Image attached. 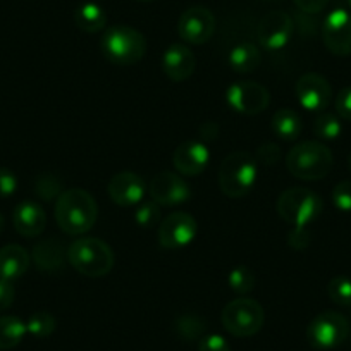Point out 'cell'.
Wrapping results in <instances>:
<instances>
[{"label":"cell","instance_id":"cell-1","mask_svg":"<svg viewBox=\"0 0 351 351\" xmlns=\"http://www.w3.org/2000/svg\"><path fill=\"white\" fill-rule=\"evenodd\" d=\"M99 208L86 190L71 188L62 191L56 202V221L66 234L80 236L95 226Z\"/></svg>","mask_w":351,"mask_h":351},{"label":"cell","instance_id":"cell-2","mask_svg":"<svg viewBox=\"0 0 351 351\" xmlns=\"http://www.w3.org/2000/svg\"><path fill=\"white\" fill-rule=\"evenodd\" d=\"M67 262L86 278H104L114 267L112 248L99 238H80L67 248Z\"/></svg>","mask_w":351,"mask_h":351},{"label":"cell","instance_id":"cell-3","mask_svg":"<svg viewBox=\"0 0 351 351\" xmlns=\"http://www.w3.org/2000/svg\"><path fill=\"white\" fill-rule=\"evenodd\" d=\"M334 164L332 152L320 141H302L288 152L286 167L295 178L303 181H319L326 178Z\"/></svg>","mask_w":351,"mask_h":351},{"label":"cell","instance_id":"cell-4","mask_svg":"<svg viewBox=\"0 0 351 351\" xmlns=\"http://www.w3.org/2000/svg\"><path fill=\"white\" fill-rule=\"evenodd\" d=\"M258 178V162L248 152H232L219 167V186L229 198H243L253 190Z\"/></svg>","mask_w":351,"mask_h":351},{"label":"cell","instance_id":"cell-5","mask_svg":"<svg viewBox=\"0 0 351 351\" xmlns=\"http://www.w3.org/2000/svg\"><path fill=\"white\" fill-rule=\"evenodd\" d=\"M106 59L116 66H133L147 52V38L131 26H110L100 40Z\"/></svg>","mask_w":351,"mask_h":351},{"label":"cell","instance_id":"cell-6","mask_svg":"<svg viewBox=\"0 0 351 351\" xmlns=\"http://www.w3.org/2000/svg\"><path fill=\"white\" fill-rule=\"evenodd\" d=\"M324 202L308 188H289L278 200V212L288 224L310 226L320 217Z\"/></svg>","mask_w":351,"mask_h":351},{"label":"cell","instance_id":"cell-7","mask_svg":"<svg viewBox=\"0 0 351 351\" xmlns=\"http://www.w3.org/2000/svg\"><path fill=\"white\" fill-rule=\"evenodd\" d=\"M222 324L226 330L236 337L255 336L265 322L262 305L252 298H238L229 302L222 310Z\"/></svg>","mask_w":351,"mask_h":351},{"label":"cell","instance_id":"cell-8","mask_svg":"<svg viewBox=\"0 0 351 351\" xmlns=\"http://www.w3.org/2000/svg\"><path fill=\"white\" fill-rule=\"evenodd\" d=\"M350 334V322L344 315L327 310L319 313L306 329V339L317 350H334L346 341Z\"/></svg>","mask_w":351,"mask_h":351},{"label":"cell","instance_id":"cell-9","mask_svg":"<svg viewBox=\"0 0 351 351\" xmlns=\"http://www.w3.org/2000/svg\"><path fill=\"white\" fill-rule=\"evenodd\" d=\"M226 102L232 110L245 116H256L271 104V93L255 81H238L226 90Z\"/></svg>","mask_w":351,"mask_h":351},{"label":"cell","instance_id":"cell-10","mask_svg":"<svg viewBox=\"0 0 351 351\" xmlns=\"http://www.w3.org/2000/svg\"><path fill=\"white\" fill-rule=\"evenodd\" d=\"M198 224L195 217L186 212H174L160 222L158 245L165 250L184 248L195 239Z\"/></svg>","mask_w":351,"mask_h":351},{"label":"cell","instance_id":"cell-11","mask_svg":"<svg viewBox=\"0 0 351 351\" xmlns=\"http://www.w3.org/2000/svg\"><path fill=\"white\" fill-rule=\"evenodd\" d=\"M148 193L152 200L160 207H174L186 204L191 198V188L188 186L183 176L176 172H160L154 176L148 184Z\"/></svg>","mask_w":351,"mask_h":351},{"label":"cell","instance_id":"cell-12","mask_svg":"<svg viewBox=\"0 0 351 351\" xmlns=\"http://www.w3.org/2000/svg\"><path fill=\"white\" fill-rule=\"evenodd\" d=\"M215 32V18L210 9L195 5L181 14L178 23V33L181 38L191 45H204L212 38Z\"/></svg>","mask_w":351,"mask_h":351},{"label":"cell","instance_id":"cell-13","mask_svg":"<svg viewBox=\"0 0 351 351\" xmlns=\"http://www.w3.org/2000/svg\"><path fill=\"white\" fill-rule=\"evenodd\" d=\"M324 45L334 56H351V12L334 9L322 25Z\"/></svg>","mask_w":351,"mask_h":351},{"label":"cell","instance_id":"cell-14","mask_svg":"<svg viewBox=\"0 0 351 351\" xmlns=\"http://www.w3.org/2000/svg\"><path fill=\"white\" fill-rule=\"evenodd\" d=\"M293 32L295 25L291 16L282 11H272L260 21L258 42L265 50L278 52L291 42Z\"/></svg>","mask_w":351,"mask_h":351},{"label":"cell","instance_id":"cell-15","mask_svg":"<svg viewBox=\"0 0 351 351\" xmlns=\"http://www.w3.org/2000/svg\"><path fill=\"white\" fill-rule=\"evenodd\" d=\"M296 99L306 110L319 112L329 106L332 99V88L322 74L306 73L296 81Z\"/></svg>","mask_w":351,"mask_h":351},{"label":"cell","instance_id":"cell-16","mask_svg":"<svg viewBox=\"0 0 351 351\" xmlns=\"http://www.w3.org/2000/svg\"><path fill=\"white\" fill-rule=\"evenodd\" d=\"M109 191L110 200L116 205L121 207H134V205H140L145 200V195H147V183L136 172H117L116 176H112L109 181Z\"/></svg>","mask_w":351,"mask_h":351},{"label":"cell","instance_id":"cell-17","mask_svg":"<svg viewBox=\"0 0 351 351\" xmlns=\"http://www.w3.org/2000/svg\"><path fill=\"white\" fill-rule=\"evenodd\" d=\"M210 162V150L207 145L197 140H188L178 145L172 155V164L181 176H198Z\"/></svg>","mask_w":351,"mask_h":351},{"label":"cell","instance_id":"cell-18","mask_svg":"<svg viewBox=\"0 0 351 351\" xmlns=\"http://www.w3.org/2000/svg\"><path fill=\"white\" fill-rule=\"evenodd\" d=\"M162 71L169 80L180 83V81L188 80L195 73L197 67V59L193 52L183 43H174L169 47L162 56Z\"/></svg>","mask_w":351,"mask_h":351},{"label":"cell","instance_id":"cell-19","mask_svg":"<svg viewBox=\"0 0 351 351\" xmlns=\"http://www.w3.org/2000/svg\"><path fill=\"white\" fill-rule=\"evenodd\" d=\"M12 224L21 236L35 238L45 231L47 214L42 205L35 204V202H21L12 212Z\"/></svg>","mask_w":351,"mask_h":351},{"label":"cell","instance_id":"cell-20","mask_svg":"<svg viewBox=\"0 0 351 351\" xmlns=\"http://www.w3.org/2000/svg\"><path fill=\"white\" fill-rule=\"evenodd\" d=\"M32 258L42 272L56 274V272L62 271L64 265H66L67 250L64 248L59 239H43L38 245H35Z\"/></svg>","mask_w":351,"mask_h":351},{"label":"cell","instance_id":"cell-21","mask_svg":"<svg viewBox=\"0 0 351 351\" xmlns=\"http://www.w3.org/2000/svg\"><path fill=\"white\" fill-rule=\"evenodd\" d=\"M29 267V253L19 245L0 248V278L16 281L26 274Z\"/></svg>","mask_w":351,"mask_h":351},{"label":"cell","instance_id":"cell-22","mask_svg":"<svg viewBox=\"0 0 351 351\" xmlns=\"http://www.w3.org/2000/svg\"><path fill=\"white\" fill-rule=\"evenodd\" d=\"M74 23L84 33H99L107 26V14L99 4L84 2L74 11Z\"/></svg>","mask_w":351,"mask_h":351},{"label":"cell","instance_id":"cell-23","mask_svg":"<svg viewBox=\"0 0 351 351\" xmlns=\"http://www.w3.org/2000/svg\"><path fill=\"white\" fill-rule=\"evenodd\" d=\"M260 60H262V56L258 52V47L250 42L238 43L229 52V66L238 74L253 73L260 66Z\"/></svg>","mask_w":351,"mask_h":351},{"label":"cell","instance_id":"cell-24","mask_svg":"<svg viewBox=\"0 0 351 351\" xmlns=\"http://www.w3.org/2000/svg\"><path fill=\"white\" fill-rule=\"evenodd\" d=\"M271 128L281 140L295 141L302 133V117L293 109H279L272 116Z\"/></svg>","mask_w":351,"mask_h":351},{"label":"cell","instance_id":"cell-25","mask_svg":"<svg viewBox=\"0 0 351 351\" xmlns=\"http://www.w3.org/2000/svg\"><path fill=\"white\" fill-rule=\"evenodd\" d=\"M26 324L19 317L2 315L0 317V350H12L25 339Z\"/></svg>","mask_w":351,"mask_h":351},{"label":"cell","instance_id":"cell-26","mask_svg":"<svg viewBox=\"0 0 351 351\" xmlns=\"http://www.w3.org/2000/svg\"><path fill=\"white\" fill-rule=\"evenodd\" d=\"M341 133H343V124H341L339 117L334 114L324 112L313 121V134L319 140H336Z\"/></svg>","mask_w":351,"mask_h":351},{"label":"cell","instance_id":"cell-27","mask_svg":"<svg viewBox=\"0 0 351 351\" xmlns=\"http://www.w3.org/2000/svg\"><path fill=\"white\" fill-rule=\"evenodd\" d=\"M327 295L336 305L351 306V279L346 276H336L327 285Z\"/></svg>","mask_w":351,"mask_h":351},{"label":"cell","instance_id":"cell-28","mask_svg":"<svg viewBox=\"0 0 351 351\" xmlns=\"http://www.w3.org/2000/svg\"><path fill=\"white\" fill-rule=\"evenodd\" d=\"M228 282L232 291L238 293V295H246V293H250L255 288V274H253V271L250 267L239 265V267L232 269L229 272Z\"/></svg>","mask_w":351,"mask_h":351},{"label":"cell","instance_id":"cell-29","mask_svg":"<svg viewBox=\"0 0 351 351\" xmlns=\"http://www.w3.org/2000/svg\"><path fill=\"white\" fill-rule=\"evenodd\" d=\"M26 329L35 337H49L56 330V319L49 312H35L26 322Z\"/></svg>","mask_w":351,"mask_h":351},{"label":"cell","instance_id":"cell-30","mask_svg":"<svg viewBox=\"0 0 351 351\" xmlns=\"http://www.w3.org/2000/svg\"><path fill=\"white\" fill-rule=\"evenodd\" d=\"M205 330V322L200 317L195 315H183L176 320V332L178 336L186 341H193L202 337Z\"/></svg>","mask_w":351,"mask_h":351},{"label":"cell","instance_id":"cell-31","mask_svg":"<svg viewBox=\"0 0 351 351\" xmlns=\"http://www.w3.org/2000/svg\"><path fill=\"white\" fill-rule=\"evenodd\" d=\"M134 221L143 229L154 228L160 221V205L155 204L154 200H143L140 205H136Z\"/></svg>","mask_w":351,"mask_h":351},{"label":"cell","instance_id":"cell-32","mask_svg":"<svg viewBox=\"0 0 351 351\" xmlns=\"http://www.w3.org/2000/svg\"><path fill=\"white\" fill-rule=\"evenodd\" d=\"M62 193V186H60V181L57 180L56 176H42L36 181V195H38L42 200L49 202L52 198H59V195Z\"/></svg>","mask_w":351,"mask_h":351},{"label":"cell","instance_id":"cell-33","mask_svg":"<svg viewBox=\"0 0 351 351\" xmlns=\"http://www.w3.org/2000/svg\"><path fill=\"white\" fill-rule=\"evenodd\" d=\"M332 204L337 210L351 212V181H341L334 186Z\"/></svg>","mask_w":351,"mask_h":351},{"label":"cell","instance_id":"cell-34","mask_svg":"<svg viewBox=\"0 0 351 351\" xmlns=\"http://www.w3.org/2000/svg\"><path fill=\"white\" fill-rule=\"evenodd\" d=\"M312 241V232L308 226H295L288 234V243L295 250H305Z\"/></svg>","mask_w":351,"mask_h":351},{"label":"cell","instance_id":"cell-35","mask_svg":"<svg viewBox=\"0 0 351 351\" xmlns=\"http://www.w3.org/2000/svg\"><path fill=\"white\" fill-rule=\"evenodd\" d=\"M279 158H281V148L276 143H263L260 145L258 150H256V158L255 160L258 164L265 165H274L278 164Z\"/></svg>","mask_w":351,"mask_h":351},{"label":"cell","instance_id":"cell-36","mask_svg":"<svg viewBox=\"0 0 351 351\" xmlns=\"http://www.w3.org/2000/svg\"><path fill=\"white\" fill-rule=\"evenodd\" d=\"M198 351H231V346L221 334H207L200 339Z\"/></svg>","mask_w":351,"mask_h":351},{"label":"cell","instance_id":"cell-37","mask_svg":"<svg viewBox=\"0 0 351 351\" xmlns=\"http://www.w3.org/2000/svg\"><path fill=\"white\" fill-rule=\"evenodd\" d=\"M18 190V178L9 169L0 167V198L11 197Z\"/></svg>","mask_w":351,"mask_h":351},{"label":"cell","instance_id":"cell-38","mask_svg":"<svg viewBox=\"0 0 351 351\" xmlns=\"http://www.w3.org/2000/svg\"><path fill=\"white\" fill-rule=\"evenodd\" d=\"M336 112L341 119L351 121V86L343 88L336 97Z\"/></svg>","mask_w":351,"mask_h":351},{"label":"cell","instance_id":"cell-39","mask_svg":"<svg viewBox=\"0 0 351 351\" xmlns=\"http://www.w3.org/2000/svg\"><path fill=\"white\" fill-rule=\"evenodd\" d=\"M16 298V288L12 285V281L0 278V312L8 310L9 306L14 303Z\"/></svg>","mask_w":351,"mask_h":351},{"label":"cell","instance_id":"cell-40","mask_svg":"<svg viewBox=\"0 0 351 351\" xmlns=\"http://www.w3.org/2000/svg\"><path fill=\"white\" fill-rule=\"evenodd\" d=\"M296 8L302 9L306 14H317V12L324 11L326 5L329 4V0H293Z\"/></svg>","mask_w":351,"mask_h":351},{"label":"cell","instance_id":"cell-41","mask_svg":"<svg viewBox=\"0 0 351 351\" xmlns=\"http://www.w3.org/2000/svg\"><path fill=\"white\" fill-rule=\"evenodd\" d=\"M4 226H5V219H4V215L0 214V232L4 231Z\"/></svg>","mask_w":351,"mask_h":351},{"label":"cell","instance_id":"cell-42","mask_svg":"<svg viewBox=\"0 0 351 351\" xmlns=\"http://www.w3.org/2000/svg\"><path fill=\"white\" fill-rule=\"evenodd\" d=\"M348 167H350L351 171V152H350V157H348Z\"/></svg>","mask_w":351,"mask_h":351},{"label":"cell","instance_id":"cell-43","mask_svg":"<svg viewBox=\"0 0 351 351\" xmlns=\"http://www.w3.org/2000/svg\"><path fill=\"white\" fill-rule=\"evenodd\" d=\"M140 2H152V0H140Z\"/></svg>","mask_w":351,"mask_h":351},{"label":"cell","instance_id":"cell-44","mask_svg":"<svg viewBox=\"0 0 351 351\" xmlns=\"http://www.w3.org/2000/svg\"><path fill=\"white\" fill-rule=\"evenodd\" d=\"M348 4H350V8H351V0H348Z\"/></svg>","mask_w":351,"mask_h":351}]
</instances>
